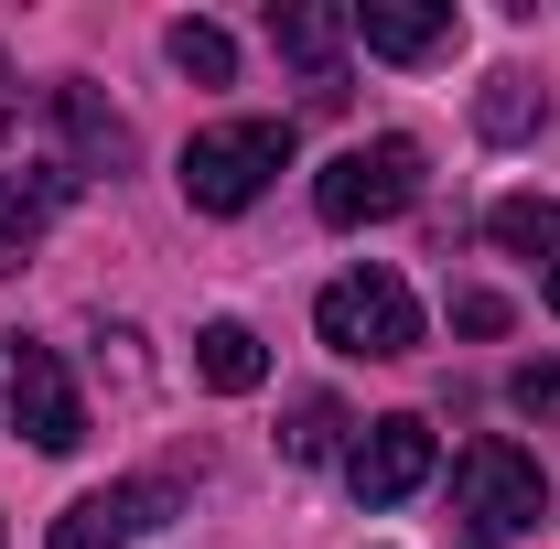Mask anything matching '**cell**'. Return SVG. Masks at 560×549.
Returning <instances> with one entry per match:
<instances>
[{"label":"cell","mask_w":560,"mask_h":549,"mask_svg":"<svg viewBox=\"0 0 560 549\" xmlns=\"http://www.w3.org/2000/svg\"><path fill=\"white\" fill-rule=\"evenodd\" d=\"M291 162V119H226V130H195L184 140V206L195 215H248L270 195V173Z\"/></svg>","instance_id":"obj_1"},{"label":"cell","mask_w":560,"mask_h":549,"mask_svg":"<svg viewBox=\"0 0 560 549\" xmlns=\"http://www.w3.org/2000/svg\"><path fill=\"white\" fill-rule=\"evenodd\" d=\"M453 517L475 528V539H528L539 517H550V475L517 453V442H464L453 453Z\"/></svg>","instance_id":"obj_2"},{"label":"cell","mask_w":560,"mask_h":549,"mask_svg":"<svg viewBox=\"0 0 560 549\" xmlns=\"http://www.w3.org/2000/svg\"><path fill=\"white\" fill-rule=\"evenodd\" d=\"M313 335L335 344V355L388 366V355H410V344H420V302H410V280H399V270H346V280H324Z\"/></svg>","instance_id":"obj_3"},{"label":"cell","mask_w":560,"mask_h":549,"mask_svg":"<svg viewBox=\"0 0 560 549\" xmlns=\"http://www.w3.org/2000/svg\"><path fill=\"white\" fill-rule=\"evenodd\" d=\"M399 206H420V140H399V130L355 140V151H335L313 173V215L324 226H377V215H399Z\"/></svg>","instance_id":"obj_4"},{"label":"cell","mask_w":560,"mask_h":549,"mask_svg":"<svg viewBox=\"0 0 560 549\" xmlns=\"http://www.w3.org/2000/svg\"><path fill=\"white\" fill-rule=\"evenodd\" d=\"M0 388H11V431L33 442V453H75L86 442V399H75V377H66V355L55 344H11V366H0Z\"/></svg>","instance_id":"obj_5"},{"label":"cell","mask_w":560,"mask_h":549,"mask_svg":"<svg viewBox=\"0 0 560 549\" xmlns=\"http://www.w3.org/2000/svg\"><path fill=\"white\" fill-rule=\"evenodd\" d=\"M431 420H410V410H388V420H366L346 442V495L355 506H410L420 484H431Z\"/></svg>","instance_id":"obj_6"},{"label":"cell","mask_w":560,"mask_h":549,"mask_svg":"<svg viewBox=\"0 0 560 549\" xmlns=\"http://www.w3.org/2000/svg\"><path fill=\"white\" fill-rule=\"evenodd\" d=\"M162 517H173V484H151V475L140 484H97V495H75L66 517H55L44 549H140Z\"/></svg>","instance_id":"obj_7"},{"label":"cell","mask_w":560,"mask_h":549,"mask_svg":"<svg viewBox=\"0 0 560 549\" xmlns=\"http://www.w3.org/2000/svg\"><path fill=\"white\" fill-rule=\"evenodd\" d=\"M270 44L302 66V86L335 108L346 97V44H355V11H335V0H270Z\"/></svg>","instance_id":"obj_8"},{"label":"cell","mask_w":560,"mask_h":549,"mask_svg":"<svg viewBox=\"0 0 560 549\" xmlns=\"http://www.w3.org/2000/svg\"><path fill=\"white\" fill-rule=\"evenodd\" d=\"M355 44L388 66H420L453 44V0H355Z\"/></svg>","instance_id":"obj_9"},{"label":"cell","mask_w":560,"mask_h":549,"mask_svg":"<svg viewBox=\"0 0 560 549\" xmlns=\"http://www.w3.org/2000/svg\"><path fill=\"white\" fill-rule=\"evenodd\" d=\"M44 108H55V130L75 140V162H86V173H119V162H130V119H119L86 75H55V97H44Z\"/></svg>","instance_id":"obj_10"},{"label":"cell","mask_w":560,"mask_h":549,"mask_svg":"<svg viewBox=\"0 0 560 549\" xmlns=\"http://www.w3.org/2000/svg\"><path fill=\"white\" fill-rule=\"evenodd\" d=\"M66 195H75L66 162H55V173H0V270H22V259L44 248V226H55Z\"/></svg>","instance_id":"obj_11"},{"label":"cell","mask_w":560,"mask_h":549,"mask_svg":"<svg viewBox=\"0 0 560 549\" xmlns=\"http://www.w3.org/2000/svg\"><path fill=\"white\" fill-rule=\"evenodd\" d=\"M195 377L226 388V399H248V388L270 377V344L248 335V324H206V335H195Z\"/></svg>","instance_id":"obj_12"},{"label":"cell","mask_w":560,"mask_h":549,"mask_svg":"<svg viewBox=\"0 0 560 549\" xmlns=\"http://www.w3.org/2000/svg\"><path fill=\"white\" fill-rule=\"evenodd\" d=\"M475 130H486V140H528V130H550V86H539V75H486V97H475Z\"/></svg>","instance_id":"obj_13"},{"label":"cell","mask_w":560,"mask_h":549,"mask_svg":"<svg viewBox=\"0 0 560 549\" xmlns=\"http://www.w3.org/2000/svg\"><path fill=\"white\" fill-rule=\"evenodd\" d=\"M486 226H495V248H517V259H550V270H560V195H506Z\"/></svg>","instance_id":"obj_14"},{"label":"cell","mask_w":560,"mask_h":549,"mask_svg":"<svg viewBox=\"0 0 560 549\" xmlns=\"http://www.w3.org/2000/svg\"><path fill=\"white\" fill-rule=\"evenodd\" d=\"M346 431H355V420L335 410V399H291V431H280V453H291V464H335V453H346Z\"/></svg>","instance_id":"obj_15"},{"label":"cell","mask_w":560,"mask_h":549,"mask_svg":"<svg viewBox=\"0 0 560 549\" xmlns=\"http://www.w3.org/2000/svg\"><path fill=\"white\" fill-rule=\"evenodd\" d=\"M162 44H173V66L195 75V86H226V75H237V44H226V22H173Z\"/></svg>","instance_id":"obj_16"},{"label":"cell","mask_w":560,"mask_h":549,"mask_svg":"<svg viewBox=\"0 0 560 549\" xmlns=\"http://www.w3.org/2000/svg\"><path fill=\"white\" fill-rule=\"evenodd\" d=\"M506 399H517V410H560V366H517Z\"/></svg>","instance_id":"obj_17"},{"label":"cell","mask_w":560,"mask_h":549,"mask_svg":"<svg viewBox=\"0 0 560 549\" xmlns=\"http://www.w3.org/2000/svg\"><path fill=\"white\" fill-rule=\"evenodd\" d=\"M453 324H464V335H506V302H495V291H464Z\"/></svg>","instance_id":"obj_18"},{"label":"cell","mask_w":560,"mask_h":549,"mask_svg":"<svg viewBox=\"0 0 560 549\" xmlns=\"http://www.w3.org/2000/svg\"><path fill=\"white\" fill-rule=\"evenodd\" d=\"M550 313H560V270H550Z\"/></svg>","instance_id":"obj_19"},{"label":"cell","mask_w":560,"mask_h":549,"mask_svg":"<svg viewBox=\"0 0 560 549\" xmlns=\"http://www.w3.org/2000/svg\"><path fill=\"white\" fill-rule=\"evenodd\" d=\"M475 549H486V539H475Z\"/></svg>","instance_id":"obj_20"}]
</instances>
